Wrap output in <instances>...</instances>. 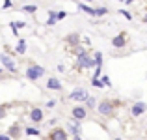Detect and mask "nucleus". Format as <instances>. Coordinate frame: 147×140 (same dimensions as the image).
Returning <instances> with one entry per match:
<instances>
[{"label": "nucleus", "instance_id": "1", "mask_svg": "<svg viewBox=\"0 0 147 140\" xmlns=\"http://www.w3.org/2000/svg\"><path fill=\"white\" fill-rule=\"evenodd\" d=\"M91 67H95V60L90 56V52H88L86 49L80 50V52L76 54V69L84 71V69H91Z\"/></svg>", "mask_w": 147, "mask_h": 140}, {"label": "nucleus", "instance_id": "2", "mask_svg": "<svg viewBox=\"0 0 147 140\" xmlns=\"http://www.w3.org/2000/svg\"><path fill=\"white\" fill-rule=\"evenodd\" d=\"M115 101H112V99H102L100 103L97 105V112L100 116H104V118H112V116L115 114Z\"/></svg>", "mask_w": 147, "mask_h": 140}, {"label": "nucleus", "instance_id": "3", "mask_svg": "<svg viewBox=\"0 0 147 140\" xmlns=\"http://www.w3.org/2000/svg\"><path fill=\"white\" fill-rule=\"evenodd\" d=\"M43 75H45V67H41V65H37V64H32V65L26 67V77H28L30 80H39Z\"/></svg>", "mask_w": 147, "mask_h": 140}, {"label": "nucleus", "instance_id": "4", "mask_svg": "<svg viewBox=\"0 0 147 140\" xmlns=\"http://www.w3.org/2000/svg\"><path fill=\"white\" fill-rule=\"evenodd\" d=\"M0 62H2V65L7 69L9 73H13V75H17V64H15V60L13 58H9L7 54H0Z\"/></svg>", "mask_w": 147, "mask_h": 140}, {"label": "nucleus", "instance_id": "5", "mask_svg": "<svg viewBox=\"0 0 147 140\" xmlns=\"http://www.w3.org/2000/svg\"><path fill=\"white\" fill-rule=\"evenodd\" d=\"M65 45H67V50L69 52H71L73 49H75V47H78L80 45V36L76 32H71V34H67V36H65Z\"/></svg>", "mask_w": 147, "mask_h": 140}, {"label": "nucleus", "instance_id": "6", "mask_svg": "<svg viewBox=\"0 0 147 140\" xmlns=\"http://www.w3.org/2000/svg\"><path fill=\"white\" fill-rule=\"evenodd\" d=\"M28 118H30V122H34V123H41L45 120V112L41 110L39 107H34V108H30Z\"/></svg>", "mask_w": 147, "mask_h": 140}, {"label": "nucleus", "instance_id": "7", "mask_svg": "<svg viewBox=\"0 0 147 140\" xmlns=\"http://www.w3.org/2000/svg\"><path fill=\"white\" fill-rule=\"evenodd\" d=\"M71 116H73L75 120H78V122H82V120L88 118V108L82 107V105H76V107L71 110Z\"/></svg>", "mask_w": 147, "mask_h": 140}, {"label": "nucleus", "instance_id": "8", "mask_svg": "<svg viewBox=\"0 0 147 140\" xmlns=\"http://www.w3.org/2000/svg\"><path fill=\"white\" fill-rule=\"evenodd\" d=\"M88 93L84 88H76V90H73L71 92V95H69V99H73V101H80V103H84V101L88 99Z\"/></svg>", "mask_w": 147, "mask_h": 140}, {"label": "nucleus", "instance_id": "9", "mask_svg": "<svg viewBox=\"0 0 147 140\" xmlns=\"http://www.w3.org/2000/svg\"><path fill=\"white\" fill-rule=\"evenodd\" d=\"M47 137L52 138V140H67L69 138V133H67V131H63V129H52Z\"/></svg>", "mask_w": 147, "mask_h": 140}, {"label": "nucleus", "instance_id": "10", "mask_svg": "<svg viewBox=\"0 0 147 140\" xmlns=\"http://www.w3.org/2000/svg\"><path fill=\"white\" fill-rule=\"evenodd\" d=\"M145 110H147V105L144 101H138V103H134L132 107H130V114L132 116H142Z\"/></svg>", "mask_w": 147, "mask_h": 140}, {"label": "nucleus", "instance_id": "11", "mask_svg": "<svg viewBox=\"0 0 147 140\" xmlns=\"http://www.w3.org/2000/svg\"><path fill=\"white\" fill-rule=\"evenodd\" d=\"M127 37H129V34H127V32L117 34V36H115L114 39H112V45L117 47V49H121V47H125V45H127Z\"/></svg>", "mask_w": 147, "mask_h": 140}, {"label": "nucleus", "instance_id": "12", "mask_svg": "<svg viewBox=\"0 0 147 140\" xmlns=\"http://www.w3.org/2000/svg\"><path fill=\"white\" fill-rule=\"evenodd\" d=\"M69 133H71V137L80 138V122L78 120L73 118V123H69Z\"/></svg>", "mask_w": 147, "mask_h": 140}, {"label": "nucleus", "instance_id": "13", "mask_svg": "<svg viewBox=\"0 0 147 140\" xmlns=\"http://www.w3.org/2000/svg\"><path fill=\"white\" fill-rule=\"evenodd\" d=\"M7 135H9L11 138H21L22 135H24V131H22V127L19 125V123H15V125H11V127H9Z\"/></svg>", "mask_w": 147, "mask_h": 140}, {"label": "nucleus", "instance_id": "14", "mask_svg": "<svg viewBox=\"0 0 147 140\" xmlns=\"http://www.w3.org/2000/svg\"><path fill=\"white\" fill-rule=\"evenodd\" d=\"M47 88L49 90H61V82L56 79V77H50L47 80Z\"/></svg>", "mask_w": 147, "mask_h": 140}, {"label": "nucleus", "instance_id": "15", "mask_svg": "<svg viewBox=\"0 0 147 140\" xmlns=\"http://www.w3.org/2000/svg\"><path fill=\"white\" fill-rule=\"evenodd\" d=\"M26 41L24 39H19V43H17V47H15V52H19V54H24L26 52Z\"/></svg>", "mask_w": 147, "mask_h": 140}, {"label": "nucleus", "instance_id": "16", "mask_svg": "<svg viewBox=\"0 0 147 140\" xmlns=\"http://www.w3.org/2000/svg\"><path fill=\"white\" fill-rule=\"evenodd\" d=\"M78 10L80 11H86V13L88 15H93V17H95V10H93V7H90V6H86V4H78Z\"/></svg>", "mask_w": 147, "mask_h": 140}, {"label": "nucleus", "instance_id": "17", "mask_svg": "<svg viewBox=\"0 0 147 140\" xmlns=\"http://www.w3.org/2000/svg\"><path fill=\"white\" fill-rule=\"evenodd\" d=\"M84 103H86V108H95V105H97V101H95V97L88 95V99L84 101Z\"/></svg>", "mask_w": 147, "mask_h": 140}, {"label": "nucleus", "instance_id": "18", "mask_svg": "<svg viewBox=\"0 0 147 140\" xmlns=\"http://www.w3.org/2000/svg\"><path fill=\"white\" fill-rule=\"evenodd\" d=\"M56 22H58L56 13H54V11L50 10V11H49V21H47V24H49V26H52V24H56Z\"/></svg>", "mask_w": 147, "mask_h": 140}, {"label": "nucleus", "instance_id": "19", "mask_svg": "<svg viewBox=\"0 0 147 140\" xmlns=\"http://www.w3.org/2000/svg\"><path fill=\"white\" fill-rule=\"evenodd\" d=\"M24 133L26 135H30V137H39V131H37V129H34V127H26V129H24Z\"/></svg>", "mask_w": 147, "mask_h": 140}, {"label": "nucleus", "instance_id": "20", "mask_svg": "<svg viewBox=\"0 0 147 140\" xmlns=\"http://www.w3.org/2000/svg\"><path fill=\"white\" fill-rule=\"evenodd\" d=\"M93 60H95V65H102V52H95L93 54Z\"/></svg>", "mask_w": 147, "mask_h": 140}, {"label": "nucleus", "instance_id": "21", "mask_svg": "<svg viewBox=\"0 0 147 140\" xmlns=\"http://www.w3.org/2000/svg\"><path fill=\"white\" fill-rule=\"evenodd\" d=\"M108 10L106 7H95V17H102V15H106Z\"/></svg>", "mask_w": 147, "mask_h": 140}, {"label": "nucleus", "instance_id": "22", "mask_svg": "<svg viewBox=\"0 0 147 140\" xmlns=\"http://www.w3.org/2000/svg\"><path fill=\"white\" fill-rule=\"evenodd\" d=\"M22 11H26V13H36L37 6H24V7H22Z\"/></svg>", "mask_w": 147, "mask_h": 140}, {"label": "nucleus", "instance_id": "23", "mask_svg": "<svg viewBox=\"0 0 147 140\" xmlns=\"http://www.w3.org/2000/svg\"><path fill=\"white\" fill-rule=\"evenodd\" d=\"M91 84H93L95 88H102V86H104L102 80H99V79H91Z\"/></svg>", "mask_w": 147, "mask_h": 140}, {"label": "nucleus", "instance_id": "24", "mask_svg": "<svg viewBox=\"0 0 147 140\" xmlns=\"http://www.w3.org/2000/svg\"><path fill=\"white\" fill-rule=\"evenodd\" d=\"M6 114H7L6 105H0V120H4V118H6Z\"/></svg>", "mask_w": 147, "mask_h": 140}, {"label": "nucleus", "instance_id": "25", "mask_svg": "<svg viewBox=\"0 0 147 140\" xmlns=\"http://www.w3.org/2000/svg\"><path fill=\"white\" fill-rule=\"evenodd\" d=\"M100 80H102V84H104V86H108V88L112 86V80H110V77H106V75H104V77H102Z\"/></svg>", "mask_w": 147, "mask_h": 140}, {"label": "nucleus", "instance_id": "26", "mask_svg": "<svg viewBox=\"0 0 147 140\" xmlns=\"http://www.w3.org/2000/svg\"><path fill=\"white\" fill-rule=\"evenodd\" d=\"M119 13H121V15H123V17H125V19H129V21H132V15H130V13H129V11H127V10H121V11H119Z\"/></svg>", "mask_w": 147, "mask_h": 140}, {"label": "nucleus", "instance_id": "27", "mask_svg": "<svg viewBox=\"0 0 147 140\" xmlns=\"http://www.w3.org/2000/svg\"><path fill=\"white\" fill-rule=\"evenodd\" d=\"M65 17H67V13H65V11H58V13H56V19H58V21H61V19H65Z\"/></svg>", "mask_w": 147, "mask_h": 140}, {"label": "nucleus", "instance_id": "28", "mask_svg": "<svg viewBox=\"0 0 147 140\" xmlns=\"http://www.w3.org/2000/svg\"><path fill=\"white\" fill-rule=\"evenodd\" d=\"M11 6H13V4H11V0H4V6H2L4 10H9Z\"/></svg>", "mask_w": 147, "mask_h": 140}, {"label": "nucleus", "instance_id": "29", "mask_svg": "<svg viewBox=\"0 0 147 140\" xmlns=\"http://www.w3.org/2000/svg\"><path fill=\"white\" fill-rule=\"evenodd\" d=\"M9 26H11V30H13V36H19V28H15L13 24H9Z\"/></svg>", "mask_w": 147, "mask_h": 140}, {"label": "nucleus", "instance_id": "30", "mask_svg": "<svg viewBox=\"0 0 147 140\" xmlns=\"http://www.w3.org/2000/svg\"><path fill=\"white\" fill-rule=\"evenodd\" d=\"M0 140H11L9 135H0Z\"/></svg>", "mask_w": 147, "mask_h": 140}, {"label": "nucleus", "instance_id": "31", "mask_svg": "<svg viewBox=\"0 0 147 140\" xmlns=\"http://www.w3.org/2000/svg\"><path fill=\"white\" fill-rule=\"evenodd\" d=\"M54 105H56V101H49V103H47V107H49V108H52Z\"/></svg>", "mask_w": 147, "mask_h": 140}, {"label": "nucleus", "instance_id": "32", "mask_svg": "<svg viewBox=\"0 0 147 140\" xmlns=\"http://www.w3.org/2000/svg\"><path fill=\"white\" fill-rule=\"evenodd\" d=\"M144 22L147 24V11H145V15H144Z\"/></svg>", "mask_w": 147, "mask_h": 140}, {"label": "nucleus", "instance_id": "33", "mask_svg": "<svg viewBox=\"0 0 147 140\" xmlns=\"http://www.w3.org/2000/svg\"><path fill=\"white\" fill-rule=\"evenodd\" d=\"M125 2H127V6H130V2H134V0H125Z\"/></svg>", "mask_w": 147, "mask_h": 140}, {"label": "nucleus", "instance_id": "34", "mask_svg": "<svg viewBox=\"0 0 147 140\" xmlns=\"http://www.w3.org/2000/svg\"><path fill=\"white\" fill-rule=\"evenodd\" d=\"M2 77H4V73H2V69H0V79H2Z\"/></svg>", "mask_w": 147, "mask_h": 140}, {"label": "nucleus", "instance_id": "35", "mask_svg": "<svg viewBox=\"0 0 147 140\" xmlns=\"http://www.w3.org/2000/svg\"><path fill=\"white\" fill-rule=\"evenodd\" d=\"M84 2H93V0H84Z\"/></svg>", "mask_w": 147, "mask_h": 140}, {"label": "nucleus", "instance_id": "36", "mask_svg": "<svg viewBox=\"0 0 147 140\" xmlns=\"http://www.w3.org/2000/svg\"><path fill=\"white\" fill-rule=\"evenodd\" d=\"M121 2H125V0H121Z\"/></svg>", "mask_w": 147, "mask_h": 140}]
</instances>
